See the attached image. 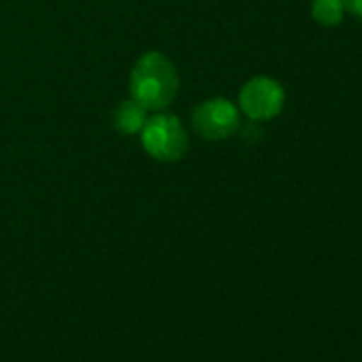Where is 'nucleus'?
Here are the masks:
<instances>
[{
    "label": "nucleus",
    "mask_w": 362,
    "mask_h": 362,
    "mask_svg": "<svg viewBox=\"0 0 362 362\" xmlns=\"http://www.w3.org/2000/svg\"><path fill=\"white\" fill-rule=\"evenodd\" d=\"M141 145L153 160L177 162L186 156L190 139L177 115L156 113L153 117H147L141 128Z\"/></svg>",
    "instance_id": "f03ea898"
},
{
    "label": "nucleus",
    "mask_w": 362,
    "mask_h": 362,
    "mask_svg": "<svg viewBox=\"0 0 362 362\" xmlns=\"http://www.w3.org/2000/svg\"><path fill=\"white\" fill-rule=\"evenodd\" d=\"M147 119V109L143 105H139L134 98L132 100H124L113 109V128L122 134H136L141 132L143 124Z\"/></svg>",
    "instance_id": "39448f33"
},
{
    "label": "nucleus",
    "mask_w": 362,
    "mask_h": 362,
    "mask_svg": "<svg viewBox=\"0 0 362 362\" xmlns=\"http://www.w3.org/2000/svg\"><path fill=\"white\" fill-rule=\"evenodd\" d=\"M286 103V92L279 81L271 77H254L250 79L239 94L241 111L252 122H267L281 113Z\"/></svg>",
    "instance_id": "20e7f679"
},
{
    "label": "nucleus",
    "mask_w": 362,
    "mask_h": 362,
    "mask_svg": "<svg viewBox=\"0 0 362 362\" xmlns=\"http://www.w3.org/2000/svg\"><path fill=\"white\" fill-rule=\"evenodd\" d=\"M241 126L239 107L226 98H211L194 107L192 128L205 141H224Z\"/></svg>",
    "instance_id": "7ed1b4c3"
},
{
    "label": "nucleus",
    "mask_w": 362,
    "mask_h": 362,
    "mask_svg": "<svg viewBox=\"0 0 362 362\" xmlns=\"http://www.w3.org/2000/svg\"><path fill=\"white\" fill-rule=\"evenodd\" d=\"M343 0H313L311 16L322 26H337L343 20Z\"/></svg>",
    "instance_id": "423d86ee"
},
{
    "label": "nucleus",
    "mask_w": 362,
    "mask_h": 362,
    "mask_svg": "<svg viewBox=\"0 0 362 362\" xmlns=\"http://www.w3.org/2000/svg\"><path fill=\"white\" fill-rule=\"evenodd\" d=\"M179 92L175 64L160 52L141 56L130 73V94L145 109H166Z\"/></svg>",
    "instance_id": "f257e3e1"
},
{
    "label": "nucleus",
    "mask_w": 362,
    "mask_h": 362,
    "mask_svg": "<svg viewBox=\"0 0 362 362\" xmlns=\"http://www.w3.org/2000/svg\"><path fill=\"white\" fill-rule=\"evenodd\" d=\"M343 9L362 22V0H343Z\"/></svg>",
    "instance_id": "0eeeda50"
}]
</instances>
